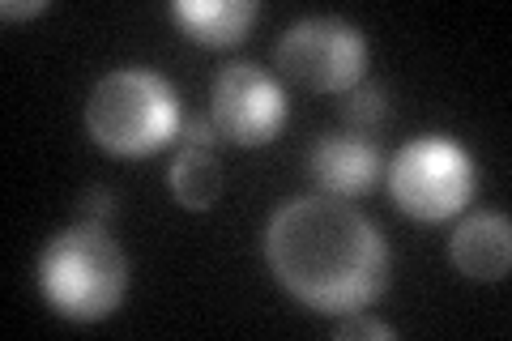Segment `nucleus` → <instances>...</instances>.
I'll list each match as a JSON object with an SVG mask.
<instances>
[{"label": "nucleus", "mask_w": 512, "mask_h": 341, "mask_svg": "<svg viewBox=\"0 0 512 341\" xmlns=\"http://www.w3.org/2000/svg\"><path fill=\"white\" fill-rule=\"evenodd\" d=\"M167 184L175 192V201L184 209H210L218 197H222V167L214 150H197V145H184L180 154H175L171 171H167Z\"/></svg>", "instance_id": "obj_10"}, {"label": "nucleus", "mask_w": 512, "mask_h": 341, "mask_svg": "<svg viewBox=\"0 0 512 341\" xmlns=\"http://www.w3.org/2000/svg\"><path fill=\"white\" fill-rule=\"evenodd\" d=\"M39 290L64 320H103L124 303L128 261L103 222H73L47 239L39 256Z\"/></svg>", "instance_id": "obj_2"}, {"label": "nucleus", "mask_w": 512, "mask_h": 341, "mask_svg": "<svg viewBox=\"0 0 512 341\" xmlns=\"http://www.w3.org/2000/svg\"><path fill=\"white\" fill-rule=\"evenodd\" d=\"M180 99L154 69L128 64L94 81L86 99V133L116 158H146L180 133Z\"/></svg>", "instance_id": "obj_3"}, {"label": "nucleus", "mask_w": 512, "mask_h": 341, "mask_svg": "<svg viewBox=\"0 0 512 341\" xmlns=\"http://www.w3.org/2000/svg\"><path fill=\"white\" fill-rule=\"evenodd\" d=\"M180 133H184V145H197V150H214V145L222 141V133H218V124L210 120V116H192L180 124Z\"/></svg>", "instance_id": "obj_14"}, {"label": "nucleus", "mask_w": 512, "mask_h": 341, "mask_svg": "<svg viewBox=\"0 0 512 341\" xmlns=\"http://www.w3.org/2000/svg\"><path fill=\"white\" fill-rule=\"evenodd\" d=\"M308 175L325 197H363L372 192L376 175H380V150L359 133H329L316 137L308 150Z\"/></svg>", "instance_id": "obj_7"}, {"label": "nucleus", "mask_w": 512, "mask_h": 341, "mask_svg": "<svg viewBox=\"0 0 512 341\" xmlns=\"http://www.w3.org/2000/svg\"><path fill=\"white\" fill-rule=\"evenodd\" d=\"M171 18L188 39L205 47H235L261 18V5L256 0H175Z\"/></svg>", "instance_id": "obj_9"}, {"label": "nucleus", "mask_w": 512, "mask_h": 341, "mask_svg": "<svg viewBox=\"0 0 512 341\" xmlns=\"http://www.w3.org/2000/svg\"><path fill=\"white\" fill-rule=\"evenodd\" d=\"M389 192L402 214L419 222H444L474 197V162L453 137L427 133L393 154Z\"/></svg>", "instance_id": "obj_4"}, {"label": "nucleus", "mask_w": 512, "mask_h": 341, "mask_svg": "<svg viewBox=\"0 0 512 341\" xmlns=\"http://www.w3.org/2000/svg\"><path fill=\"white\" fill-rule=\"evenodd\" d=\"M111 214H116V197H111V188H107V184H90V188L82 192V218L107 226Z\"/></svg>", "instance_id": "obj_13"}, {"label": "nucleus", "mask_w": 512, "mask_h": 341, "mask_svg": "<svg viewBox=\"0 0 512 341\" xmlns=\"http://www.w3.org/2000/svg\"><path fill=\"white\" fill-rule=\"evenodd\" d=\"M210 120L235 145H269L286 124V94L252 60L222 64L210 86Z\"/></svg>", "instance_id": "obj_6"}, {"label": "nucleus", "mask_w": 512, "mask_h": 341, "mask_svg": "<svg viewBox=\"0 0 512 341\" xmlns=\"http://www.w3.org/2000/svg\"><path fill=\"white\" fill-rule=\"evenodd\" d=\"M338 341H350V337H372V341H397V329L384 320H372V316H359V312H346L333 329Z\"/></svg>", "instance_id": "obj_12"}, {"label": "nucleus", "mask_w": 512, "mask_h": 341, "mask_svg": "<svg viewBox=\"0 0 512 341\" xmlns=\"http://www.w3.org/2000/svg\"><path fill=\"white\" fill-rule=\"evenodd\" d=\"M278 69L303 90L316 94H346L363 81L367 43L342 18H303L274 47Z\"/></svg>", "instance_id": "obj_5"}, {"label": "nucleus", "mask_w": 512, "mask_h": 341, "mask_svg": "<svg viewBox=\"0 0 512 341\" xmlns=\"http://www.w3.org/2000/svg\"><path fill=\"white\" fill-rule=\"evenodd\" d=\"M274 278L312 312L346 316L376 303L389 286V243L342 197H295L265 226Z\"/></svg>", "instance_id": "obj_1"}, {"label": "nucleus", "mask_w": 512, "mask_h": 341, "mask_svg": "<svg viewBox=\"0 0 512 341\" xmlns=\"http://www.w3.org/2000/svg\"><path fill=\"white\" fill-rule=\"evenodd\" d=\"M384 111H389V99H384V90L376 86V81H359V86H350L346 90V99H342V120L350 133H376V128L384 124Z\"/></svg>", "instance_id": "obj_11"}, {"label": "nucleus", "mask_w": 512, "mask_h": 341, "mask_svg": "<svg viewBox=\"0 0 512 341\" xmlns=\"http://www.w3.org/2000/svg\"><path fill=\"white\" fill-rule=\"evenodd\" d=\"M453 265L474 282H500L512 265V226L508 214H470L448 239Z\"/></svg>", "instance_id": "obj_8"}, {"label": "nucleus", "mask_w": 512, "mask_h": 341, "mask_svg": "<svg viewBox=\"0 0 512 341\" xmlns=\"http://www.w3.org/2000/svg\"><path fill=\"white\" fill-rule=\"evenodd\" d=\"M47 9V0H26V5H18V0H5V22H18V18H35V13Z\"/></svg>", "instance_id": "obj_15"}]
</instances>
